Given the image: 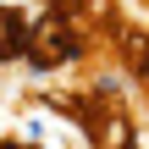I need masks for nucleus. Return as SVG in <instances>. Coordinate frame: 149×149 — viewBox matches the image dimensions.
Returning <instances> with one entry per match:
<instances>
[{
  "label": "nucleus",
  "instance_id": "obj_2",
  "mask_svg": "<svg viewBox=\"0 0 149 149\" xmlns=\"http://www.w3.org/2000/svg\"><path fill=\"white\" fill-rule=\"evenodd\" d=\"M22 50H28V22H22V11L0 6V61H11Z\"/></svg>",
  "mask_w": 149,
  "mask_h": 149
},
{
  "label": "nucleus",
  "instance_id": "obj_1",
  "mask_svg": "<svg viewBox=\"0 0 149 149\" xmlns=\"http://www.w3.org/2000/svg\"><path fill=\"white\" fill-rule=\"evenodd\" d=\"M33 66H61V61H72L77 55V22L55 6L39 28H28V50H22Z\"/></svg>",
  "mask_w": 149,
  "mask_h": 149
}]
</instances>
